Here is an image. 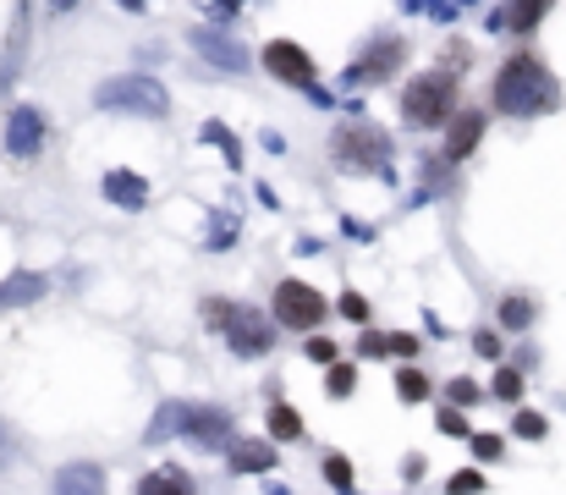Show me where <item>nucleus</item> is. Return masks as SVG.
Returning <instances> with one entry per match:
<instances>
[{
    "mask_svg": "<svg viewBox=\"0 0 566 495\" xmlns=\"http://www.w3.org/2000/svg\"><path fill=\"white\" fill-rule=\"evenodd\" d=\"M496 105L506 116H517V122L544 116V111L561 105V82H555V72L539 55H512L501 66V77H496Z\"/></svg>",
    "mask_w": 566,
    "mask_h": 495,
    "instance_id": "f257e3e1",
    "label": "nucleus"
},
{
    "mask_svg": "<svg viewBox=\"0 0 566 495\" xmlns=\"http://www.w3.org/2000/svg\"><path fill=\"white\" fill-rule=\"evenodd\" d=\"M94 105L111 111V116H143V122H166L171 116V89L149 72H121V77H105L94 89Z\"/></svg>",
    "mask_w": 566,
    "mask_h": 495,
    "instance_id": "f03ea898",
    "label": "nucleus"
},
{
    "mask_svg": "<svg viewBox=\"0 0 566 495\" xmlns=\"http://www.w3.org/2000/svg\"><path fill=\"white\" fill-rule=\"evenodd\" d=\"M204 325L215 330V337H226V347L236 358H265L275 347V325L254 308H242V303H226V297H209L204 303Z\"/></svg>",
    "mask_w": 566,
    "mask_h": 495,
    "instance_id": "7ed1b4c3",
    "label": "nucleus"
},
{
    "mask_svg": "<svg viewBox=\"0 0 566 495\" xmlns=\"http://www.w3.org/2000/svg\"><path fill=\"white\" fill-rule=\"evenodd\" d=\"M331 160L347 177H390V138L369 122H352L331 138Z\"/></svg>",
    "mask_w": 566,
    "mask_h": 495,
    "instance_id": "20e7f679",
    "label": "nucleus"
},
{
    "mask_svg": "<svg viewBox=\"0 0 566 495\" xmlns=\"http://www.w3.org/2000/svg\"><path fill=\"white\" fill-rule=\"evenodd\" d=\"M451 94H456L451 72H424L401 94V116H408V127H440L451 116Z\"/></svg>",
    "mask_w": 566,
    "mask_h": 495,
    "instance_id": "39448f33",
    "label": "nucleus"
},
{
    "mask_svg": "<svg viewBox=\"0 0 566 495\" xmlns=\"http://www.w3.org/2000/svg\"><path fill=\"white\" fill-rule=\"evenodd\" d=\"M270 314H275V325H286V330H313V325H325V297H319L308 281H281Z\"/></svg>",
    "mask_w": 566,
    "mask_h": 495,
    "instance_id": "423d86ee",
    "label": "nucleus"
},
{
    "mask_svg": "<svg viewBox=\"0 0 566 495\" xmlns=\"http://www.w3.org/2000/svg\"><path fill=\"white\" fill-rule=\"evenodd\" d=\"M259 66H265L270 77H281L286 89H313V77H319L313 55H308L297 39H270V45L259 50Z\"/></svg>",
    "mask_w": 566,
    "mask_h": 495,
    "instance_id": "0eeeda50",
    "label": "nucleus"
},
{
    "mask_svg": "<svg viewBox=\"0 0 566 495\" xmlns=\"http://www.w3.org/2000/svg\"><path fill=\"white\" fill-rule=\"evenodd\" d=\"M193 50H198L209 66H220V72H248V66H254V55L242 50L226 28H193Z\"/></svg>",
    "mask_w": 566,
    "mask_h": 495,
    "instance_id": "6e6552de",
    "label": "nucleus"
},
{
    "mask_svg": "<svg viewBox=\"0 0 566 495\" xmlns=\"http://www.w3.org/2000/svg\"><path fill=\"white\" fill-rule=\"evenodd\" d=\"M7 149L17 160H34L44 149V111L39 105H12V116H7Z\"/></svg>",
    "mask_w": 566,
    "mask_h": 495,
    "instance_id": "1a4fd4ad",
    "label": "nucleus"
},
{
    "mask_svg": "<svg viewBox=\"0 0 566 495\" xmlns=\"http://www.w3.org/2000/svg\"><path fill=\"white\" fill-rule=\"evenodd\" d=\"M396 66H401V39H374V45L358 55V66L342 72V82H380V77H390Z\"/></svg>",
    "mask_w": 566,
    "mask_h": 495,
    "instance_id": "9d476101",
    "label": "nucleus"
},
{
    "mask_svg": "<svg viewBox=\"0 0 566 495\" xmlns=\"http://www.w3.org/2000/svg\"><path fill=\"white\" fill-rule=\"evenodd\" d=\"M50 495H111V484H105L100 462H66V468H55Z\"/></svg>",
    "mask_w": 566,
    "mask_h": 495,
    "instance_id": "9b49d317",
    "label": "nucleus"
},
{
    "mask_svg": "<svg viewBox=\"0 0 566 495\" xmlns=\"http://www.w3.org/2000/svg\"><path fill=\"white\" fill-rule=\"evenodd\" d=\"M188 419H193V402H182V396L159 402V407H154V419H149V430H143V441H149V446L177 441V435H188Z\"/></svg>",
    "mask_w": 566,
    "mask_h": 495,
    "instance_id": "f8f14e48",
    "label": "nucleus"
},
{
    "mask_svg": "<svg viewBox=\"0 0 566 495\" xmlns=\"http://www.w3.org/2000/svg\"><path fill=\"white\" fill-rule=\"evenodd\" d=\"M188 441L193 446H231V412L226 407H193V419H188Z\"/></svg>",
    "mask_w": 566,
    "mask_h": 495,
    "instance_id": "ddd939ff",
    "label": "nucleus"
},
{
    "mask_svg": "<svg viewBox=\"0 0 566 495\" xmlns=\"http://www.w3.org/2000/svg\"><path fill=\"white\" fill-rule=\"evenodd\" d=\"M100 193L116 204V210H149V182L138 172H105Z\"/></svg>",
    "mask_w": 566,
    "mask_h": 495,
    "instance_id": "4468645a",
    "label": "nucleus"
},
{
    "mask_svg": "<svg viewBox=\"0 0 566 495\" xmlns=\"http://www.w3.org/2000/svg\"><path fill=\"white\" fill-rule=\"evenodd\" d=\"M132 495H198V490H193L188 468H177V462H159V468H149V473L138 479V490H132Z\"/></svg>",
    "mask_w": 566,
    "mask_h": 495,
    "instance_id": "2eb2a0df",
    "label": "nucleus"
},
{
    "mask_svg": "<svg viewBox=\"0 0 566 495\" xmlns=\"http://www.w3.org/2000/svg\"><path fill=\"white\" fill-rule=\"evenodd\" d=\"M231 473H270L281 457H275V441H231Z\"/></svg>",
    "mask_w": 566,
    "mask_h": 495,
    "instance_id": "dca6fc26",
    "label": "nucleus"
},
{
    "mask_svg": "<svg viewBox=\"0 0 566 495\" xmlns=\"http://www.w3.org/2000/svg\"><path fill=\"white\" fill-rule=\"evenodd\" d=\"M478 138H484V116H478V111L451 116V132H446V160H467V154L478 149Z\"/></svg>",
    "mask_w": 566,
    "mask_h": 495,
    "instance_id": "f3484780",
    "label": "nucleus"
},
{
    "mask_svg": "<svg viewBox=\"0 0 566 495\" xmlns=\"http://www.w3.org/2000/svg\"><path fill=\"white\" fill-rule=\"evenodd\" d=\"M44 292H50V281H44L39 270H17V276L0 281V303H7V308H28V303H39Z\"/></svg>",
    "mask_w": 566,
    "mask_h": 495,
    "instance_id": "a211bd4d",
    "label": "nucleus"
},
{
    "mask_svg": "<svg viewBox=\"0 0 566 495\" xmlns=\"http://www.w3.org/2000/svg\"><path fill=\"white\" fill-rule=\"evenodd\" d=\"M429 369H419V364H408V369H396V396L408 402V407H419V402H429Z\"/></svg>",
    "mask_w": 566,
    "mask_h": 495,
    "instance_id": "6ab92c4d",
    "label": "nucleus"
},
{
    "mask_svg": "<svg viewBox=\"0 0 566 495\" xmlns=\"http://www.w3.org/2000/svg\"><path fill=\"white\" fill-rule=\"evenodd\" d=\"M303 430H308V424H303V412H297L292 402H275V407H270V441H286V446H292V441H303Z\"/></svg>",
    "mask_w": 566,
    "mask_h": 495,
    "instance_id": "aec40b11",
    "label": "nucleus"
},
{
    "mask_svg": "<svg viewBox=\"0 0 566 495\" xmlns=\"http://www.w3.org/2000/svg\"><path fill=\"white\" fill-rule=\"evenodd\" d=\"M198 138H204V143H215V149L226 154V165H242V143H236V132H231L226 122H204V127H198Z\"/></svg>",
    "mask_w": 566,
    "mask_h": 495,
    "instance_id": "412c9836",
    "label": "nucleus"
},
{
    "mask_svg": "<svg viewBox=\"0 0 566 495\" xmlns=\"http://www.w3.org/2000/svg\"><path fill=\"white\" fill-rule=\"evenodd\" d=\"M550 0H506V28H539Z\"/></svg>",
    "mask_w": 566,
    "mask_h": 495,
    "instance_id": "4be33fe9",
    "label": "nucleus"
},
{
    "mask_svg": "<svg viewBox=\"0 0 566 495\" xmlns=\"http://www.w3.org/2000/svg\"><path fill=\"white\" fill-rule=\"evenodd\" d=\"M446 402L467 412V407H478V402H484V385H478L473 375H456V380H446Z\"/></svg>",
    "mask_w": 566,
    "mask_h": 495,
    "instance_id": "5701e85b",
    "label": "nucleus"
},
{
    "mask_svg": "<svg viewBox=\"0 0 566 495\" xmlns=\"http://www.w3.org/2000/svg\"><path fill=\"white\" fill-rule=\"evenodd\" d=\"M512 435H517V441H544V435H550L544 412H533V407H517V412H512Z\"/></svg>",
    "mask_w": 566,
    "mask_h": 495,
    "instance_id": "b1692460",
    "label": "nucleus"
},
{
    "mask_svg": "<svg viewBox=\"0 0 566 495\" xmlns=\"http://www.w3.org/2000/svg\"><path fill=\"white\" fill-rule=\"evenodd\" d=\"M533 325V297H506L501 303V330H528Z\"/></svg>",
    "mask_w": 566,
    "mask_h": 495,
    "instance_id": "393cba45",
    "label": "nucleus"
},
{
    "mask_svg": "<svg viewBox=\"0 0 566 495\" xmlns=\"http://www.w3.org/2000/svg\"><path fill=\"white\" fill-rule=\"evenodd\" d=\"M352 391H358V369L336 358V364H331V375H325V396H352Z\"/></svg>",
    "mask_w": 566,
    "mask_h": 495,
    "instance_id": "a878e982",
    "label": "nucleus"
},
{
    "mask_svg": "<svg viewBox=\"0 0 566 495\" xmlns=\"http://www.w3.org/2000/svg\"><path fill=\"white\" fill-rule=\"evenodd\" d=\"M490 391H496L501 402L523 407V369H512V364H506V369H496V385H490Z\"/></svg>",
    "mask_w": 566,
    "mask_h": 495,
    "instance_id": "bb28decb",
    "label": "nucleus"
},
{
    "mask_svg": "<svg viewBox=\"0 0 566 495\" xmlns=\"http://www.w3.org/2000/svg\"><path fill=\"white\" fill-rule=\"evenodd\" d=\"M467 452H473L478 462H501L506 441H501V435H490V430H478V435H467Z\"/></svg>",
    "mask_w": 566,
    "mask_h": 495,
    "instance_id": "cd10ccee",
    "label": "nucleus"
},
{
    "mask_svg": "<svg viewBox=\"0 0 566 495\" xmlns=\"http://www.w3.org/2000/svg\"><path fill=\"white\" fill-rule=\"evenodd\" d=\"M325 479L342 490V495H352V457H342V452H331L325 457Z\"/></svg>",
    "mask_w": 566,
    "mask_h": 495,
    "instance_id": "c85d7f7f",
    "label": "nucleus"
},
{
    "mask_svg": "<svg viewBox=\"0 0 566 495\" xmlns=\"http://www.w3.org/2000/svg\"><path fill=\"white\" fill-rule=\"evenodd\" d=\"M446 495H484V473L478 468H462L446 479Z\"/></svg>",
    "mask_w": 566,
    "mask_h": 495,
    "instance_id": "c756f323",
    "label": "nucleus"
},
{
    "mask_svg": "<svg viewBox=\"0 0 566 495\" xmlns=\"http://www.w3.org/2000/svg\"><path fill=\"white\" fill-rule=\"evenodd\" d=\"M209 248H231L236 242V220L231 215H209V237H204Z\"/></svg>",
    "mask_w": 566,
    "mask_h": 495,
    "instance_id": "7c9ffc66",
    "label": "nucleus"
},
{
    "mask_svg": "<svg viewBox=\"0 0 566 495\" xmlns=\"http://www.w3.org/2000/svg\"><path fill=\"white\" fill-rule=\"evenodd\" d=\"M303 353H308L313 364H336V358H342V347H336L331 337H308V347H303Z\"/></svg>",
    "mask_w": 566,
    "mask_h": 495,
    "instance_id": "2f4dec72",
    "label": "nucleus"
},
{
    "mask_svg": "<svg viewBox=\"0 0 566 495\" xmlns=\"http://www.w3.org/2000/svg\"><path fill=\"white\" fill-rule=\"evenodd\" d=\"M440 435H456V441L473 435V424L462 419V407H446V412H440Z\"/></svg>",
    "mask_w": 566,
    "mask_h": 495,
    "instance_id": "473e14b6",
    "label": "nucleus"
},
{
    "mask_svg": "<svg viewBox=\"0 0 566 495\" xmlns=\"http://www.w3.org/2000/svg\"><path fill=\"white\" fill-rule=\"evenodd\" d=\"M385 353H396V358H408V364H413V353H419V342L408 337V330H396V337H385Z\"/></svg>",
    "mask_w": 566,
    "mask_h": 495,
    "instance_id": "72a5a7b5",
    "label": "nucleus"
},
{
    "mask_svg": "<svg viewBox=\"0 0 566 495\" xmlns=\"http://www.w3.org/2000/svg\"><path fill=\"white\" fill-rule=\"evenodd\" d=\"M342 314H347L352 325H369V303H363L358 292H347V297H342Z\"/></svg>",
    "mask_w": 566,
    "mask_h": 495,
    "instance_id": "f704fd0d",
    "label": "nucleus"
},
{
    "mask_svg": "<svg viewBox=\"0 0 566 495\" xmlns=\"http://www.w3.org/2000/svg\"><path fill=\"white\" fill-rule=\"evenodd\" d=\"M473 353H484V358H501V337H496V330H478V337H473Z\"/></svg>",
    "mask_w": 566,
    "mask_h": 495,
    "instance_id": "c9c22d12",
    "label": "nucleus"
},
{
    "mask_svg": "<svg viewBox=\"0 0 566 495\" xmlns=\"http://www.w3.org/2000/svg\"><path fill=\"white\" fill-rule=\"evenodd\" d=\"M358 353H363V358H385V337H380V330H363V337H358Z\"/></svg>",
    "mask_w": 566,
    "mask_h": 495,
    "instance_id": "e433bc0d",
    "label": "nucleus"
},
{
    "mask_svg": "<svg viewBox=\"0 0 566 495\" xmlns=\"http://www.w3.org/2000/svg\"><path fill=\"white\" fill-rule=\"evenodd\" d=\"M204 7H209V12H215V17H231V12H236V7H242V0H204Z\"/></svg>",
    "mask_w": 566,
    "mask_h": 495,
    "instance_id": "4c0bfd02",
    "label": "nucleus"
},
{
    "mask_svg": "<svg viewBox=\"0 0 566 495\" xmlns=\"http://www.w3.org/2000/svg\"><path fill=\"white\" fill-rule=\"evenodd\" d=\"M72 7H77V0H50V12H55V17H66Z\"/></svg>",
    "mask_w": 566,
    "mask_h": 495,
    "instance_id": "58836bf2",
    "label": "nucleus"
},
{
    "mask_svg": "<svg viewBox=\"0 0 566 495\" xmlns=\"http://www.w3.org/2000/svg\"><path fill=\"white\" fill-rule=\"evenodd\" d=\"M121 7H127V12H143V7H149V0H121Z\"/></svg>",
    "mask_w": 566,
    "mask_h": 495,
    "instance_id": "ea45409f",
    "label": "nucleus"
}]
</instances>
